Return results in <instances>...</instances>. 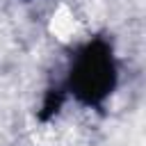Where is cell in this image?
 I'll return each instance as SVG.
<instances>
[{
  "instance_id": "cell-1",
  "label": "cell",
  "mask_w": 146,
  "mask_h": 146,
  "mask_svg": "<svg viewBox=\"0 0 146 146\" xmlns=\"http://www.w3.org/2000/svg\"><path fill=\"white\" fill-rule=\"evenodd\" d=\"M114 78L112 50L105 41L96 39L80 50L71 71V89L80 103L98 105L114 89Z\"/></svg>"
},
{
  "instance_id": "cell-2",
  "label": "cell",
  "mask_w": 146,
  "mask_h": 146,
  "mask_svg": "<svg viewBox=\"0 0 146 146\" xmlns=\"http://www.w3.org/2000/svg\"><path fill=\"white\" fill-rule=\"evenodd\" d=\"M62 91L59 89H50L48 94H46V100H43V107H41V112H39V119L41 121H48L50 116H55L57 114V110H59V105H62Z\"/></svg>"
}]
</instances>
